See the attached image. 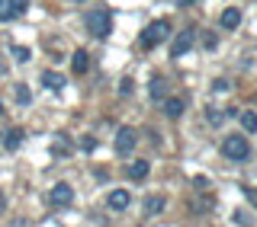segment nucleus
Masks as SVG:
<instances>
[{
    "label": "nucleus",
    "instance_id": "1",
    "mask_svg": "<svg viewBox=\"0 0 257 227\" xmlns=\"http://www.w3.org/2000/svg\"><path fill=\"white\" fill-rule=\"evenodd\" d=\"M222 154L228 160H235V164H244V160L251 157V144H247L244 134H228L222 141Z\"/></svg>",
    "mask_w": 257,
    "mask_h": 227
},
{
    "label": "nucleus",
    "instance_id": "2",
    "mask_svg": "<svg viewBox=\"0 0 257 227\" xmlns=\"http://www.w3.org/2000/svg\"><path fill=\"white\" fill-rule=\"evenodd\" d=\"M87 29H90V36H96V38H106L112 32V13L103 10V6L90 10L87 13Z\"/></svg>",
    "mask_w": 257,
    "mask_h": 227
},
{
    "label": "nucleus",
    "instance_id": "3",
    "mask_svg": "<svg viewBox=\"0 0 257 227\" xmlns=\"http://www.w3.org/2000/svg\"><path fill=\"white\" fill-rule=\"evenodd\" d=\"M167 36H171V22H167V20H155V22H148V26H145L139 45L142 48H155V45L164 42Z\"/></svg>",
    "mask_w": 257,
    "mask_h": 227
},
{
    "label": "nucleus",
    "instance_id": "4",
    "mask_svg": "<svg viewBox=\"0 0 257 227\" xmlns=\"http://www.w3.org/2000/svg\"><path fill=\"white\" fill-rule=\"evenodd\" d=\"M135 141H139V134H135V128L122 125V128L116 132V141H112V148H116V154H119V157H125V154H132Z\"/></svg>",
    "mask_w": 257,
    "mask_h": 227
},
{
    "label": "nucleus",
    "instance_id": "5",
    "mask_svg": "<svg viewBox=\"0 0 257 227\" xmlns=\"http://www.w3.org/2000/svg\"><path fill=\"white\" fill-rule=\"evenodd\" d=\"M48 202H52L55 208H68L71 202H74V189H71L68 182H55L52 192H48Z\"/></svg>",
    "mask_w": 257,
    "mask_h": 227
},
{
    "label": "nucleus",
    "instance_id": "6",
    "mask_svg": "<svg viewBox=\"0 0 257 227\" xmlns=\"http://www.w3.org/2000/svg\"><path fill=\"white\" fill-rule=\"evenodd\" d=\"M193 45H196V36H193V29L180 32V36L174 38V45H171V58H183V54H187Z\"/></svg>",
    "mask_w": 257,
    "mask_h": 227
},
{
    "label": "nucleus",
    "instance_id": "7",
    "mask_svg": "<svg viewBox=\"0 0 257 227\" xmlns=\"http://www.w3.org/2000/svg\"><path fill=\"white\" fill-rule=\"evenodd\" d=\"M128 202H132V196H128V189H112L106 196V208L109 212H125Z\"/></svg>",
    "mask_w": 257,
    "mask_h": 227
},
{
    "label": "nucleus",
    "instance_id": "8",
    "mask_svg": "<svg viewBox=\"0 0 257 227\" xmlns=\"http://www.w3.org/2000/svg\"><path fill=\"white\" fill-rule=\"evenodd\" d=\"M164 205H167L164 196H148V198H145V205H142V214L145 218H155V214L164 212Z\"/></svg>",
    "mask_w": 257,
    "mask_h": 227
},
{
    "label": "nucleus",
    "instance_id": "9",
    "mask_svg": "<svg viewBox=\"0 0 257 227\" xmlns=\"http://www.w3.org/2000/svg\"><path fill=\"white\" fill-rule=\"evenodd\" d=\"M219 22H222V29H238L241 26V10L238 6H228V10L219 16Z\"/></svg>",
    "mask_w": 257,
    "mask_h": 227
},
{
    "label": "nucleus",
    "instance_id": "10",
    "mask_svg": "<svg viewBox=\"0 0 257 227\" xmlns=\"http://www.w3.org/2000/svg\"><path fill=\"white\" fill-rule=\"evenodd\" d=\"M71 68H74V74H87V68H90V54H87L84 48H77V52L71 54Z\"/></svg>",
    "mask_w": 257,
    "mask_h": 227
},
{
    "label": "nucleus",
    "instance_id": "11",
    "mask_svg": "<svg viewBox=\"0 0 257 227\" xmlns=\"http://www.w3.org/2000/svg\"><path fill=\"white\" fill-rule=\"evenodd\" d=\"M148 170H151L148 160H132V164H128V180H145Z\"/></svg>",
    "mask_w": 257,
    "mask_h": 227
},
{
    "label": "nucleus",
    "instance_id": "12",
    "mask_svg": "<svg viewBox=\"0 0 257 227\" xmlns=\"http://www.w3.org/2000/svg\"><path fill=\"white\" fill-rule=\"evenodd\" d=\"M23 144V128H10V132L4 134V148L7 150H16Z\"/></svg>",
    "mask_w": 257,
    "mask_h": 227
},
{
    "label": "nucleus",
    "instance_id": "13",
    "mask_svg": "<svg viewBox=\"0 0 257 227\" xmlns=\"http://www.w3.org/2000/svg\"><path fill=\"white\" fill-rule=\"evenodd\" d=\"M29 6V0H7V20H16V16H23Z\"/></svg>",
    "mask_w": 257,
    "mask_h": 227
},
{
    "label": "nucleus",
    "instance_id": "14",
    "mask_svg": "<svg viewBox=\"0 0 257 227\" xmlns=\"http://www.w3.org/2000/svg\"><path fill=\"white\" fill-rule=\"evenodd\" d=\"M164 116L167 118H180L183 116V100H177V96L174 100H164Z\"/></svg>",
    "mask_w": 257,
    "mask_h": 227
},
{
    "label": "nucleus",
    "instance_id": "15",
    "mask_svg": "<svg viewBox=\"0 0 257 227\" xmlns=\"http://www.w3.org/2000/svg\"><path fill=\"white\" fill-rule=\"evenodd\" d=\"M148 93H151V100H164V96H167V84H164V80H161V77H155V80H151V84H148Z\"/></svg>",
    "mask_w": 257,
    "mask_h": 227
},
{
    "label": "nucleus",
    "instance_id": "16",
    "mask_svg": "<svg viewBox=\"0 0 257 227\" xmlns=\"http://www.w3.org/2000/svg\"><path fill=\"white\" fill-rule=\"evenodd\" d=\"M42 84L48 86V90H61V86H64V77L55 74V70H45V74H42Z\"/></svg>",
    "mask_w": 257,
    "mask_h": 227
},
{
    "label": "nucleus",
    "instance_id": "17",
    "mask_svg": "<svg viewBox=\"0 0 257 227\" xmlns=\"http://www.w3.org/2000/svg\"><path fill=\"white\" fill-rule=\"evenodd\" d=\"M241 125H244V132H257V112H241Z\"/></svg>",
    "mask_w": 257,
    "mask_h": 227
},
{
    "label": "nucleus",
    "instance_id": "18",
    "mask_svg": "<svg viewBox=\"0 0 257 227\" xmlns=\"http://www.w3.org/2000/svg\"><path fill=\"white\" fill-rule=\"evenodd\" d=\"M16 100H20V106H29L32 93H29V86H26V84H16Z\"/></svg>",
    "mask_w": 257,
    "mask_h": 227
},
{
    "label": "nucleus",
    "instance_id": "19",
    "mask_svg": "<svg viewBox=\"0 0 257 227\" xmlns=\"http://www.w3.org/2000/svg\"><path fill=\"white\" fill-rule=\"evenodd\" d=\"M13 58L20 61V64H26L29 61V48L26 45H13Z\"/></svg>",
    "mask_w": 257,
    "mask_h": 227
},
{
    "label": "nucleus",
    "instance_id": "20",
    "mask_svg": "<svg viewBox=\"0 0 257 227\" xmlns=\"http://www.w3.org/2000/svg\"><path fill=\"white\" fill-rule=\"evenodd\" d=\"M132 90H135V86H132V80L125 77V80H122V86H119V93H122V96H128V93H132Z\"/></svg>",
    "mask_w": 257,
    "mask_h": 227
},
{
    "label": "nucleus",
    "instance_id": "21",
    "mask_svg": "<svg viewBox=\"0 0 257 227\" xmlns=\"http://www.w3.org/2000/svg\"><path fill=\"white\" fill-rule=\"evenodd\" d=\"M52 150H55V154H68V144H64L61 138H58V141H55V148H52Z\"/></svg>",
    "mask_w": 257,
    "mask_h": 227
},
{
    "label": "nucleus",
    "instance_id": "22",
    "mask_svg": "<svg viewBox=\"0 0 257 227\" xmlns=\"http://www.w3.org/2000/svg\"><path fill=\"white\" fill-rule=\"evenodd\" d=\"M235 224H251V218H247L244 212H238V214H235Z\"/></svg>",
    "mask_w": 257,
    "mask_h": 227
},
{
    "label": "nucleus",
    "instance_id": "23",
    "mask_svg": "<svg viewBox=\"0 0 257 227\" xmlns=\"http://www.w3.org/2000/svg\"><path fill=\"white\" fill-rule=\"evenodd\" d=\"M203 45L206 48H215V36H203Z\"/></svg>",
    "mask_w": 257,
    "mask_h": 227
},
{
    "label": "nucleus",
    "instance_id": "24",
    "mask_svg": "<svg viewBox=\"0 0 257 227\" xmlns=\"http://www.w3.org/2000/svg\"><path fill=\"white\" fill-rule=\"evenodd\" d=\"M244 196H247V198H251L254 205H257V192H254V189H247V186H244Z\"/></svg>",
    "mask_w": 257,
    "mask_h": 227
},
{
    "label": "nucleus",
    "instance_id": "25",
    "mask_svg": "<svg viewBox=\"0 0 257 227\" xmlns=\"http://www.w3.org/2000/svg\"><path fill=\"white\" fill-rule=\"evenodd\" d=\"M0 20L7 22V0H0Z\"/></svg>",
    "mask_w": 257,
    "mask_h": 227
},
{
    "label": "nucleus",
    "instance_id": "26",
    "mask_svg": "<svg viewBox=\"0 0 257 227\" xmlns=\"http://www.w3.org/2000/svg\"><path fill=\"white\" fill-rule=\"evenodd\" d=\"M196 0H177V6H193Z\"/></svg>",
    "mask_w": 257,
    "mask_h": 227
},
{
    "label": "nucleus",
    "instance_id": "27",
    "mask_svg": "<svg viewBox=\"0 0 257 227\" xmlns=\"http://www.w3.org/2000/svg\"><path fill=\"white\" fill-rule=\"evenodd\" d=\"M4 208H7V198H4V192H0V212H4Z\"/></svg>",
    "mask_w": 257,
    "mask_h": 227
},
{
    "label": "nucleus",
    "instance_id": "28",
    "mask_svg": "<svg viewBox=\"0 0 257 227\" xmlns=\"http://www.w3.org/2000/svg\"><path fill=\"white\" fill-rule=\"evenodd\" d=\"M0 118H4V102H0Z\"/></svg>",
    "mask_w": 257,
    "mask_h": 227
}]
</instances>
